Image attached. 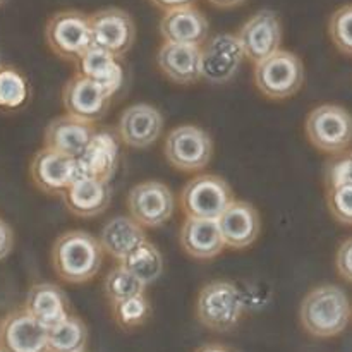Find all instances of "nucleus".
<instances>
[{"label": "nucleus", "mask_w": 352, "mask_h": 352, "mask_svg": "<svg viewBox=\"0 0 352 352\" xmlns=\"http://www.w3.org/2000/svg\"><path fill=\"white\" fill-rule=\"evenodd\" d=\"M100 239L86 230H67L54 241L52 267L60 280L85 284L96 277L103 263Z\"/></svg>", "instance_id": "1"}, {"label": "nucleus", "mask_w": 352, "mask_h": 352, "mask_svg": "<svg viewBox=\"0 0 352 352\" xmlns=\"http://www.w3.org/2000/svg\"><path fill=\"white\" fill-rule=\"evenodd\" d=\"M352 308L346 291L339 285H320L309 291L299 309L301 325L316 339L337 337L347 329Z\"/></svg>", "instance_id": "2"}, {"label": "nucleus", "mask_w": 352, "mask_h": 352, "mask_svg": "<svg viewBox=\"0 0 352 352\" xmlns=\"http://www.w3.org/2000/svg\"><path fill=\"white\" fill-rule=\"evenodd\" d=\"M246 313L244 296L232 282L213 280L196 298V318L212 332H230Z\"/></svg>", "instance_id": "3"}, {"label": "nucleus", "mask_w": 352, "mask_h": 352, "mask_svg": "<svg viewBox=\"0 0 352 352\" xmlns=\"http://www.w3.org/2000/svg\"><path fill=\"white\" fill-rule=\"evenodd\" d=\"M45 41L58 58L76 64L95 47L89 16L76 9L58 10L45 24Z\"/></svg>", "instance_id": "4"}, {"label": "nucleus", "mask_w": 352, "mask_h": 352, "mask_svg": "<svg viewBox=\"0 0 352 352\" xmlns=\"http://www.w3.org/2000/svg\"><path fill=\"white\" fill-rule=\"evenodd\" d=\"M305 129L316 150L329 155L346 153L352 144V113L336 103H323L308 113Z\"/></svg>", "instance_id": "5"}, {"label": "nucleus", "mask_w": 352, "mask_h": 352, "mask_svg": "<svg viewBox=\"0 0 352 352\" xmlns=\"http://www.w3.org/2000/svg\"><path fill=\"white\" fill-rule=\"evenodd\" d=\"M254 85L270 100H287L305 85L302 60L289 50H277L254 64Z\"/></svg>", "instance_id": "6"}, {"label": "nucleus", "mask_w": 352, "mask_h": 352, "mask_svg": "<svg viewBox=\"0 0 352 352\" xmlns=\"http://www.w3.org/2000/svg\"><path fill=\"white\" fill-rule=\"evenodd\" d=\"M234 201L229 182L215 174H199L182 188L179 203L186 217L219 220Z\"/></svg>", "instance_id": "7"}, {"label": "nucleus", "mask_w": 352, "mask_h": 352, "mask_svg": "<svg viewBox=\"0 0 352 352\" xmlns=\"http://www.w3.org/2000/svg\"><path fill=\"white\" fill-rule=\"evenodd\" d=\"M164 155L175 170L199 172L212 160L213 140L198 126H177L165 136Z\"/></svg>", "instance_id": "8"}, {"label": "nucleus", "mask_w": 352, "mask_h": 352, "mask_svg": "<svg viewBox=\"0 0 352 352\" xmlns=\"http://www.w3.org/2000/svg\"><path fill=\"white\" fill-rule=\"evenodd\" d=\"M127 210L144 229H157L174 217L175 196L164 182L143 181L127 195Z\"/></svg>", "instance_id": "9"}, {"label": "nucleus", "mask_w": 352, "mask_h": 352, "mask_svg": "<svg viewBox=\"0 0 352 352\" xmlns=\"http://www.w3.org/2000/svg\"><path fill=\"white\" fill-rule=\"evenodd\" d=\"M93 45L116 57H124L136 41V24L127 10L105 7L89 14Z\"/></svg>", "instance_id": "10"}, {"label": "nucleus", "mask_w": 352, "mask_h": 352, "mask_svg": "<svg viewBox=\"0 0 352 352\" xmlns=\"http://www.w3.org/2000/svg\"><path fill=\"white\" fill-rule=\"evenodd\" d=\"M236 36L243 47L244 57L258 64L280 50L284 36L282 21L274 10H258L239 28Z\"/></svg>", "instance_id": "11"}, {"label": "nucleus", "mask_w": 352, "mask_h": 352, "mask_svg": "<svg viewBox=\"0 0 352 352\" xmlns=\"http://www.w3.org/2000/svg\"><path fill=\"white\" fill-rule=\"evenodd\" d=\"M244 58L236 34H215L201 45V79L210 85H226L237 74Z\"/></svg>", "instance_id": "12"}, {"label": "nucleus", "mask_w": 352, "mask_h": 352, "mask_svg": "<svg viewBox=\"0 0 352 352\" xmlns=\"http://www.w3.org/2000/svg\"><path fill=\"white\" fill-rule=\"evenodd\" d=\"M30 175L33 184L47 195L62 196L65 189L81 175L78 158L60 151L41 148L30 164Z\"/></svg>", "instance_id": "13"}, {"label": "nucleus", "mask_w": 352, "mask_h": 352, "mask_svg": "<svg viewBox=\"0 0 352 352\" xmlns=\"http://www.w3.org/2000/svg\"><path fill=\"white\" fill-rule=\"evenodd\" d=\"M0 346L6 352H48V329L26 308L0 320Z\"/></svg>", "instance_id": "14"}, {"label": "nucleus", "mask_w": 352, "mask_h": 352, "mask_svg": "<svg viewBox=\"0 0 352 352\" xmlns=\"http://www.w3.org/2000/svg\"><path fill=\"white\" fill-rule=\"evenodd\" d=\"M164 116L150 103H134L119 117L117 134L126 146L144 150L158 141L164 133Z\"/></svg>", "instance_id": "15"}, {"label": "nucleus", "mask_w": 352, "mask_h": 352, "mask_svg": "<svg viewBox=\"0 0 352 352\" xmlns=\"http://www.w3.org/2000/svg\"><path fill=\"white\" fill-rule=\"evenodd\" d=\"M110 100L112 96L102 86L79 72H76L62 89V103L65 112L93 124L105 117L110 109Z\"/></svg>", "instance_id": "16"}, {"label": "nucleus", "mask_w": 352, "mask_h": 352, "mask_svg": "<svg viewBox=\"0 0 352 352\" xmlns=\"http://www.w3.org/2000/svg\"><path fill=\"white\" fill-rule=\"evenodd\" d=\"M217 222L226 248L230 250H246L260 237V213L251 203L243 199H234Z\"/></svg>", "instance_id": "17"}, {"label": "nucleus", "mask_w": 352, "mask_h": 352, "mask_svg": "<svg viewBox=\"0 0 352 352\" xmlns=\"http://www.w3.org/2000/svg\"><path fill=\"white\" fill-rule=\"evenodd\" d=\"M95 124L65 112L64 116H58L50 120L48 126L45 127L43 143L50 150L79 158L91 138L95 136Z\"/></svg>", "instance_id": "18"}, {"label": "nucleus", "mask_w": 352, "mask_h": 352, "mask_svg": "<svg viewBox=\"0 0 352 352\" xmlns=\"http://www.w3.org/2000/svg\"><path fill=\"white\" fill-rule=\"evenodd\" d=\"M120 138L110 129L96 131L86 150L78 158L81 175L112 181L120 165Z\"/></svg>", "instance_id": "19"}, {"label": "nucleus", "mask_w": 352, "mask_h": 352, "mask_svg": "<svg viewBox=\"0 0 352 352\" xmlns=\"http://www.w3.org/2000/svg\"><path fill=\"white\" fill-rule=\"evenodd\" d=\"M65 208L79 219H93L105 212L112 201L110 181L79 175L62 195Z\"/></svg>", "instance_id": "20"}, {"label": "nucleus", "mask_w": 352, "mask_h": 352, "mask_svg": "<svg viewBox=\"0 0 352 352\" xmlns=\"http://www.w3.org/2000/svg\"><path fill=\"white\" fill-rule=\"evenodd\" d=\"M157 65L175 85H195L201 79V47L164 41L157 52Z\"/></svg>", "instance_id": "21"}, {"label": "nucleus", "mask_w": 352, "mask_h": 352, "mask_svg": "<svg viewBox=\"0 0 352 352\" xmlns=\"http://www.w3.org/2000/svg\"><path fill=\"white\" fill-rule=\"evenodd\" d=\"M158 28H160L164 41H170V43L201 47L208 40V19L196 6H184L165 10Z\"/></svg>", "instance_id": "22"}, {"label": "nucleus", "mask_w": 352, "mask_h": 352, "mask_svg": "<svg viewBox=\"0 0 352 352\" xmlns=\"http://www.w3.org/2000/svg\"><path fill=\"white\" fill-rule=\"evenodd\" d=\"M179 241L186 253L195 260H213L226 250L222 232L217 220L186 217L182 222Z\"/></svg>", "instance_id": "23"}, {"label": "nucleus", "mask_w": 352, "mask_h": 352, "mask_svg": "<svg viewBox=\"0 0 352 352\" xmlns=\"http://www.w3.org/2000/svg\"><path fill=\"white\" fill-rule=\"evenodd\" d=\"M24 308L41 325L52 329L69 316V299L58 285L40 282L28 291Z\"/></svg>", "instance_id": "24"}, {"label": "nucleus", "mask_w": 352, "mask_h": 352, "mask_svg": "<svg viewBox=\"0 0 352 352\" xmlns=\"http://www.w3.org/2000/svg\"><path fill=\"white\" fill-rule=\"evenodd\" d=\"M98 239L105 254L120 263L131 251L136 250L148 237L144 227L138 223L133 217L117 215L112 217L102 227Z\"/></svg>", "instance_id": "25"}, {"label": "nucleus", "mask_w": 352, "mask_h": 352, "mask_svg": "<svg viewBox=\"0 0 352 352\" xmlns=\"http://www.w3.org/2000/svg\"><path fill=\"white\" fill-rule=\"evenodd\" d=\"M79 74L102 86L110 96L116 95L124 85V67L120 65L119 57L93 47L76 62Z\"/></svg>", "instance_id": "26"}, {"label": "nucleus", "mask_w": 352, "mask_h": 352, "mask_svg": "<svg viewBox=\"0 0 352 352\" xmlns=\"http://www.w3.org/2000/svg\"><path fill=\"white\" fill-rule=\"evenodd\" d=\"M120 263L146 285L153 284L164 274V256L160 250L148 239L131 251Z\"/></svg>", "instance_id": "27"}, {"label": "nucleus", "mask_w": 352, "mask_h": 352, "mask_svg": "<svg viewBox=\"0 0 352 352\" xmlns=\"http://www.w3.org/2000/svg\"><path fill=\"white\" fill-rule=\"evenodd\" d=\"M88 344V329L78 316L69 315L64 322L48 329V352H82Z\"/></svg>", "instance_id": "28"}, {"label": "nucleus", "mask_w": 352, "mask_h": 352, "mask_svg": "<svg viewBox=\"0 0 352 352\" xmlns=\"http://www.w3.org/2000/svg\"><path fill=\"white\" fill-rule=\"evenodd\" d=\"M31 96V86L26 76L10 65L0 67V112H17Z\"/></svg>", "instance_id": "29"}, {"label": "nucleus", "mask_w": 352, "mask_h": 352, "mask_svg": "<svg viewBox=\"0 0 352 352\" xmlns=\"http://www.w3.org/2000/svg\"><path fill=\"white\" fill-rule=\"evenodd\" d=\"M144 291H146V284L140 280L133 272L127 270L122 263L113 267L103 280V292H105L110 305L133 298V296L144 294Z\"/></svg>", "instance_id": "30"}, {"label": "nucleus", "mask_w": 352, "mask_h": 352, "mask_svg": "<svg viewBox=\"0 0 352 352\" xmlns=\"http://www.w3.org/2000/svg\"><path fill=\"white\" fill-rule=\"evenodd\" d=\"M112 316L122 330H134L150 320L151 305L146 294L133 296L119 302H112Z\"/></svg>", "instance_id": "31"}, {"label": "nucleus", "mask_w": 352, "mask_h": 352, "mask_svg": "<svg viewBox=\"0 0 352 352\" xmlns=\"http://www.w3.org/2000/svg\"><path fill=\"white\" fill-rule=\"evenodd\" d=\"M329 34L337 50L352 57V3L333 10L329 21Z\"/></svg>", "instance_id": "32"}, {"label": "nucleus", "mask_w": 352, "mask_h": 352, "mask_svg": "<svg viewBox=\"0 0 352 352\" xmlns=\"http://www.w3.org/2000/svg\"><path fill=\"white\" fill-rule=\"evenodd\" d=\"M327 205L337 222L352 226V181L327 188Z\"/></svg>", "instance_id": "33"}, {"label": "nucleus", "mask_w": 352, "mask_h": 352, "mask_svg": "<svg viewBox=\"0 0 352 352\" xmlns=\"http://www.w3.org/2000/svg\"><path fill=\"white\" fill-rule=\"evenodd\" d=\"M327 188H333V186L344 184V182H351V165H349V153H339L336 155L333 160L329 162L327 165Z\"/></svg>", "instance_id": "34"}, {"label": "nucleus", "mask_w": 352, "mask_h": 352, "mask_svg": "<svg viewBox=\"0 0 352 352\" xmlns=\"http://www.w3.org/2000/svg\"><path fill=\"white\" fill-rule=\"evenodd\" d=\"M336 267L340 277L346 278L347 282H352V237L344 241L337 250Z\"/></svg>", "instance_id": "35"}, {"label": "nucleus", "mask_w": 352, "mask_h": 352, "mask_svg": "<svg viewBox=\"0 0 352 352\" xmlns=\"http://www.w3.org/2000/svg\"><path fill=\"white\" fill-rule=\"evenodd\" d=\"M14 248V230L6 220L0 219V261L6 260Z\"/></svg>", "instance_id": "36"}, {"label": "nucleus", "mask_w": 352, "mask_h": 352, "mask_svg": "<svg viewBox=\"0 0 352 352\" xmlns=\"http://www.w3.org/2000/svg\"><path fill=\"white\" fill-rule=\"evenodd\" d=\"M157 9L160 10H172L177 9V7H184V6H195L196 0H150Z\"/></svg>", "instance_id": "37"}, {"label": "nucleus", "mask_w": 352, "mask_h": 352, "mask_svg": "<svg viewBox=\"0 0 352 352\" xmlns=\"http://www.w3.org/2000/svg\"><path fill=\"white\" fill-rule=\"evenodd\" d=\"M208 2L219 9H234V7L243 6L246 0H208Z\"/></svg>", "instance_id": "38"}, {"label": "nucleus", "mask_w": 352, "mask_h": 352, "mask_svg": "<svg viewBox=\"0 0 352 352\" xmlns=\"http://www.w3.org/2000/svg\"><path fill=\"white\" fill-rule=\"evenodd\" d=\"M195 352H232L227 346H222V344H205V346L198 347Z\"/></svg>", "instance_id": "39"}, {"label": "nucleus", "mask_w": 352, "mask_h": 352, "mask_svg": "<svg viewBox=\"0 0 352 352\" xmlns=\"http://www.w3.org/2000/svg\"><path fill=\"white\" fill-rule=\"evenodd\" d=\"M349 165H351V179H352V151L349 153Z\"/></svg>", "instance_id": "40"}, {"label": "nucleus", "mask_w": 352, "mask_h": 352, "mask_svg": "<svg viewBox=\"0 0 352 352\" xmlns=\"http://www.w3.org/2000/svg\"><path fill=\"white\" fill-rule=\"evenodd\" d=\"M7 2H9V0H0V7H2L3 3H7Z\"/></svg>", "instance_id": "41"}, {"label": "nucleus", "mask_w": 352, "mask_h": 352, "mask_svg": "<svg viewBox=\"0 0 352 352\" xmlns=\"http://www.w3.org/2000/svg\"><path fill=\"white\" fill-rule=\"evenodd\" d=\"M0 352H6V351H3V349H2V346H0Z\"/></svg>", "instance_id": "42"}, {"label": "nucleus", "mask_w": 352, "mask_h": 352, "mask_svg": "<svg viewBox=\"0 0 352 352\" xmlns=\"http://www.w3.org/2000/svg\"><path fill=\"white\" fill-rule=\"evenodd\" d=\"M0 67H2V58H0Z\"/></svg>", "instance_id": "43"}, {"label": "nucleus", "mask_w": 352, "mask_h": 352, "mask_svg": "<svg viewBox=\"0 0 352 352\" xmlns=\"http://www.w3.org/2000/svg\"><path fill=\"white\" fill-rule=\"evenodd\" d=\"M82 352H86V351H82Z\"/></svg>", "instance_id": "44"}]
</instances>
